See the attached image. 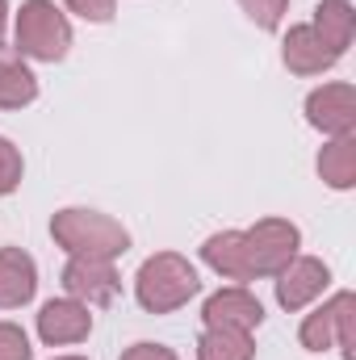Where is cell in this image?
I'll use <instances>...</instances> for the list:
<instances>
[{"label": "cell", "mask_w": 356, "mask_h": 360, "mask_svg": "<svg viewBox=\"0 0 356 360\" xmlns=\"http://www.w3.org/2000/svg\"><path fill=\"white\" fill-rule=\"evenodd\" d=\"M51 239L68 256H92V260H117L130 248V231L117 218H109L101 210H84V205L59 210L51 218Z\"/></svg>", "instance_id": "obj_2"}, {"label": "cell", "mask_w": 356, "mask_h": 360, "mask_svg": "<svg viewBox=\"0 0 356 360\" xmlns=\"http://www.w3.org/2000/svg\"><path fill=\"white\" fill-rule=\"evenodd\" d=\"M302 248V231L289 218H260L248 231H218L201 243V260L227 281L276 276Z\"/></svg>", "instance_id": "obj_1"}, {"label": "cell", "mask_w": 356, "mask_h": 360, "mask_svg": "<svg viewBox=\"0 0 356 360\" xmlns=\"http://www.w3.org/2000/svg\"><path fill=\"white\" fill-rule=\"evenodd\" d=\"M197 360H256L252 331H214L205 327L197 340Z\"/></svg>", "instance_id": "obj_16"}, {"label": "cell", "mask_w": 356, "mask_h": 360, "mask_svg": "<svg viewBox=\"0 0 356 360\" xmlns=\"http://www.w3.org/2000/svg\"><path fill=\"white\" fill-rule=\"evenodd\" d=\"M34 348H30V335L17 327V323H0V360H30Z\"/></svg>", "instance_id": "obj_19"}, {"label": "cell", "mask_w": 356, "mask_h": 360, "mask_svg": "<svg viewBox=\"0 0 356 360\" xmlns=\"http://www.w3.org/2000/svg\"><path fill=\"white\" fill-rule=\"evenodd\" d=\"M310 30L323 38V46H327L336 59H344V51L352 46V34H356V8L348 0H323V4L314 8Z\"/></svg>", "instance_id": "obj_13"}, {"label": "cell", "mask_w": 356, "mask_h": 360, "mask_svg": "<svg viewBox=\"0 0 356 360\" xmlns=\"http://www.w3.org/2000/svg\"><path fill=\"white\" fill-rule=\"evenodd\" d=\"M17 55L38 63H59L72 51V21L55 8V0H25L17 13Z\"/></svg>", "instance_id": "obj_4"}, {"label": "cell", "mask_w": 356, "mask_h": 360, "mask_svg": "<svg viewBox=\"0 0 356 360\" xmlns=\"http://www.w3.org/2000/svg\"><path fill=\"white\" fill-rule=\"evenodd\" d=\"M76 17H84V21H96V25H105V21H113V13H117V0H63Z\"/></svg>", "instance_id": "obj_20"}, {"label": "cell", "mask_w": 356, "mask_h": 360, "mask_svg": "<svg viewBox=\"0 0 356 360\" xmlns=\"http://www.w3.org/2000/svg\"><path fill=\"white\" fill-rule=\"evenodd\" d=\"M55 360H89V356H55Z\"/></svg>", "instance_id": "obj_23"}, {"label": "cell", "mask_w": 356, "mask_h": 360, "mask_svg": "<svg viewBox=\"0 0 356 360\" xmlns=\"http://www.w3.org/2000/svg\"><path fill=\"white\" fill-rule=\"evenodd\" d=\"M201 323L214 331H256L265 323V306L248 285H227V289L205 297Z\"/></svg>", "instance_id": "obj_6"}, {"label": "cell", "mask_w": 356, "mask_h": 360, "mask_svg": "<svg viewBox=\"0 0 356 360\" xmlns=\"http://www.w3.org/2000/svg\"><path fill=\"white\" fill-rule=\"evenodd\" d=\"M25 176V160H21V151L0 134V197H8V193H17V184Z\"/></svg>", "instance_id": "obj_17"}, {"label": "cell", "mask_w": 356, "mask_h": 360, "mask_svg": "<svg viewBox=\"0 0 356 360\" xmlns=\"http://www.w3.org/2000/svg\"><path fill=\"white\" fill-rule=\"evenodd\" d=\"M4 25H8V0H0V46H4Z\"/></svg>", "instance_id": "obj_22"}, {"label": "cell", "mask_w": 356, "mask_h": 360, "mask_svg": "<svg viewBox=\"0 0 356 360\" xmlns=\"http://www.w3.org/2000/svg\"><path fill=\"white\" fill-rule=\"evenodd\" d=\"M319 176L327 188L348 193L356 184V134H340L319 151Z\"/></svg>", "instance_id": "obj_15"}, {"label": "cell", "mask_w": 356, "mask_h": 360, "mask_svg": "<svg viewBox=\"0 0 356 360\" xmlns=\"http://www.w3.org/2000/svg\"><path fill=\"white\" fill-rule=\"evenodd\" d=\"M92 335V314L84 302L76 297H51L42 310H38V340L46 348H68V344H80Z\"/></svg>", "instance_id": "obj_10"}, {"label": "cell", "mask_w": 356, "mask_h": 360, "mask_svg": "<svg viewBox=\"0 0 356 360\" xmlns=\"http://www.w3.org/2000/svg\"><path fill=\"white\" fill-rule=\"evenodd\" d=\"M38 293V264L21 248H0V310H17Z\"/></svg>", "instance_id": "obj_12"}, {"label": "cell", "mask_w": 356, "mask_h": 360, "mask_svg": "<svg viewBox=\"0 0 356 360\" xmlns=\"http://www.w3.org/2000/svg\"><path fill=\"white\" fill-rule=\"evenodd\" d=\"M239 8L260 25V30H281L285 13H289V0H239Z\"/></svg>", "instance_id": "obj_18"}, {"label": "cell", "mask_w": 356, "mask_h": 360, "mask_svg": "<svg viewBox=\"0 0 356 360\" xmlns=\"http://www.w3.org/2000/svg\"><path fill=\"white\" fill-rule=\"evenodd\" d=\"M197 293H201V276L180 252H155L134 272V297L147 314H172L189 306V297Z\"/></svg>", "instance_id": "obj_3"}, {"label": "cell", "mask_w": 356, "mask_h": 360, "mask_svg": "<svg viewBox=\"0 0 356 360\" xmlns=\"http://www.w3.org/2000/svg\"><path fill=\"white\" fill-rule=\"evenodd\" d=\"M306 122L327 134V139H340V134H356V89L336 80V84H323L306 96Z\"/></svg>", "instance_id": "obj_8"}, {"label": "cell", "mask_w": 356, "mask_h": 360, "mask_svg": "<svg viewBox=\"0 0 356 360\" xmlns=\"http://www.w3.org/2000/svg\"><path fill=\"white\" fill-rule=\"evenodd\" d=\"M327 285H331V269L319 256H293L276 272V302L281 310H306L314 297H323Z\"/></svg>", "instance_id": "obj_9"}, {"label": "cell", "mask_w": 356, "mask_h": 360, "mask_svg": "<svg viewBox=\"0 0 356 360\" xmlns=\"http://www.w3.org/2000/svg\"><path fill=\"white\" fill-rule=\"evenodd\" d=\"M281 63H285L293 76H323V72H331L340 59L323 46V38H319L310 25H289V34L281 38Z\"/></svg>", "instance_id": "obj_11"}, {"label": "cell", "mask_w": 356, "mask_h": 360, "mask_svg": "<svg viewBox=\"0 0 356 360\" xmlns=\"http://www.w3.org/2000/svg\"><path fill=\"white\" fill-rule=\"evenodd\" d=\"M117 360H180V356L168 348V344H151V340H143V344H130Z\"/></svg>", "instance_id": "obj_21"}, {"label": "cell", "mask_w": 356, "mask_h": 360, "mask_svg": "<svg viewBox=\"0 0 356 360\" xmlns=\"http://www.w3.org/2000/svg\"><path fill=\"white\" fill-rule=\"evenodd\" d=\"M63 289L68 297L84 302V306H109L122 289V276L113 269V260H92V256H68L63 264Z\"/></svg>", "instance_id": "obj_7"}, {"label": "cell", "mask_w": 356, "mask_h": 360, "mask_svg": "<svg viewBox=\"0 0 356 360\" xmlns=\"http://www.w3.org/2000/svg\"><path fill=\"white\" fill-rule=\"evenodd\" d=\"M38 96V76L17 51L0 46V109H25Z\"/></svg>", "instance_id": "obj_14"}, {"label": "cell", "mask_w": 356, "mask_h": 360, "mask_svg": "<svg viewBox=\"0 0 356 360\" xmlns=\"http://www.w3.org/2000/svg\"><path fill=\"white\" fill-rule=\"evenodd\" d=\"M298 340L306 352H327L340 348L344 360H356V293L340 289L331 293L319 310H310L298 327Z\"/></svg>", "instance_id": "obj_5"}]
</instances>
